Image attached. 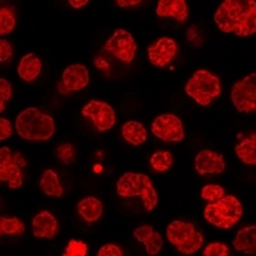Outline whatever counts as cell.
I'll use <instances>...</instances> for the list:
<instances>
[{
    "label": "cell",
    "mask_w": 256,
    "mask_h": 256,
    "mask_svg": "<svg viewBox=\"0 0 256 256\" xmlns=\"http://www.w3.org/2000/svg\"><path fill=\"white\" fill-rule=\"evenodd\" d=\"M82 116L90 118L94 123V126L97 128L98 132L110 130L118 122L114 108L108 102L100 101V100H91L82 108Z\"/></svg>",
    "instance_id": "cell-9"
},
{
    "label": "cell",
    "mask_w": 256,
    "mask_h": 256,
    "mask_svg": "<svg viewBox=\"0 0 256 256\" xmlns=\"http://www.w3.org/2000/svg\"><path fill=\"white\" fill-rule=\"evenodd\" d=\"M25 233V224L18 217H0L2 236H20Z\"/></svg>",
    "instance_id": "cell-25"
},
{
    "label": "cell",
    "mask_w": 256,
    "mask_h": 256,
    "mask_svg": "<svg viewBox=\"0 0 256 256\" xmlns=\"http://www.w3.org/2000/svg\"><path fill=\"white\" fill-rule=\"evenodd\" d=\"M97 256H123V250L118 244L108 243V244H104L102 248H100Z\"/></svg>",
    "instance_id": "cell-33"
},
{
    "label": "cell",
    "mask_w": 256,
    "mask_h": 256,
    "mask_svg": "<svg viewBox=\"0 0 256 256\" xmlns=\"http://www.w3.org/2000/svg\"><path fill=\"white\" fill-rule=\"evenodd\" d=\"M230 248L222 242H212L205 246L202 256H228Z\"/></svg>",
    "instance_id": "cell-29"
},
{
    "label": "cell",
    "mask_w": 256,
    "mask_h": 256,
    "mask_svg": "<svg viewBox=\"0 0 256 256\" xmlns=\"http://www.w3.org/2000/svg\"><path fill=\"white\" fill-rule=\"evenodd\" d=\"M233 248L244 255H256V224L246 226L237 232Z\"/></svg>",
    "instance_id": "cell-19"
},
{
    "label": "cell",
    "mask_w": 256,
    "mask_h": 256,
    "mask_svg": "<svg viewBox=\"0 0 256 256\" xmlns=\"http://www.w3.org/2000/svg\"><path fill=\"white\" fill-rule=\"evenodd\" d=\"M230 98L237 112L256 113V72L246 75L232 86Z\"/></svg>",
    "instance_id": "cell-7"
},
{
    "label": "cell",
    "mask_w": 256,
    "mask_h": 256,
    "mask_svg": "<svg viewBox=\"0 0 256 256\" xmlns=\"http://www.w3.org/2000/svg\"><path fill=\"white\" fill-rule=\"evenodd\" d=\"M236 154L248 166H256V132L237 134Z\"/></svg>",
    "instance_id": "cell-18"
},
{
    "label": "cell",
    "mask_w": 256,
    "mask_h": 256,
    "mask_svg": "<svg viewBox=\"0 0 256 256\" xmlns=\"http://www.w3.org/2000/svg\"><path fill=\"white\" fill-rule=\"evenodd\" d=\"M59 232V222L48 211H41L32 218V234L37 238H54Z\"/></svg>",
    "instance_id": "cell-14"
},
{
    "label": "cell",
    "mask_w": 256,
    "mask_h": 256,
    "mask_svg": "<svg viewBox=\"0 0 256 256\" xmlns=\"http://www.w3.org/2000/svg\"><path fill=\"white\" fill-rule=\"evenodd\" d=\"M122 136L130 145L139 146V145L146 142L148 134H146V129H145V126L142 123L130 120V122H126L122 126Z\"/></svg>",
    "instance_id": "cell-22"
},
{
    "label": "cell",
    "mask_w": 256,
    "mask_h": 256,
    "mask_svg": "<svg viewBox=\"0 0 256 256\" xmlns=\"http://www.w3.org/2000/svg\"><path fill=\"white\" fill-rule=\"evenodd\" d=\"M195 170L200 176H218L222 174L226 170V160L224 156L211 151L202 150L195 157Z\"/></svg>",
    "instance_id": "cell-12"
},
{
    "label": "cell",
    "mask_w": 256,
    "mask_h": 256,
    "mask_svg": "<svg viewBox=\"0 0 256 256\" xmlns=\"http://www.w3.org/2000/svg\"><path fill=\"white\" fill-rule=\"evenodd\" d=\"M173 162H174V157H173V154L170 151H156L150 157V166L157 173L168 172L172 168Z\"/></svg>",
    "instance_id": "cell-24"
},
{
    "label": "cell",
    "mask_w": 256,
    "mask_h": 256,
    "mask_svg": "<svg viewBox=\"0 0 256 256\" xmlns=\"http://www.w3.org/2000/svg\"><path fill=\"white\" fill-rule=\"evenodd\" d=\"M134 237L145 246V250L150 256H157L164 246L162 237L152 226H140L135 228Z\"/></svg>",
    "instance_id": "cell-16"
},
{
    "label": "cell",
    "mask_w": 256,
    "mask_h": 256,
    "mask_svg": "<svg viewBox=\"0 0 256 256\" xmlns=\"http://www.w3.org/2000/svg\"><path fill=\"white\" fill-rule=\"evenodd\" d=\"M12 56H14V47H12L10 41L2 38L0 40V62L6 63L12 59Z\"/></svg>",
    "instance_id": "cell-32"
},
{
    "label": "cell",
    "mask_w": 256,
    "mask_h": 256,
    "mask_svg": "<svg viewBox=\"0 0 256 256\" xmlns=\"http://www.w3.org/2000/svg\"><path fill=\"white\" fill-rule=\"evenodd\" d=\"M0 180L6 182L10 189H20L24 183L20 167L15 162L8 146H2L0 150Z\"/></svg>",
    "instance_id": "cell-13"
},
{
    "label": "cell",
    "mask_w": 256,
    "mask_h": 256,
    "mask_svg": "<svg viewBox=\"0 0 256 256\" xmlns=\"http://www.w3.org/2000/svg\"><path fill=\"white\" fill-rule=\"evenodd\" d=\"M88 4V2L86 0H79V2H75V0H69V6H72V8H84V6H86Z\"/></svg>",
    "instance_id": "cell-37"
},
{
    "label": "cell",
    "mask_w": 256,
    "mask_h": 256,
    "mask_svg": "<svg viewBox=\"0 0 256 256\" xmlns=\"http://www.w3.org/2000/svg\"><path fill=\"white\" fill-rule=\"evenodd\" d=\"M64 252L75 256H86L88 255V244L85 242H82V240L72 238V240L68 242Z\"/></svg>",
    "instance_id": "cell-30"
},
{
    "label": "cell",
    "mask_w": 256,
    "mask_h": 256,
    "mask_svg": "<svg viewBox=\"0 0 256 256\" xmlns=\"http://www.w3.org/2000/svg\"><path fill=\"white\" fill-rule=\"evenodd\" d=\"M40 189L44 195L53 198L63 196V186L60 183L58 173L52 168L46 170L40 178Z\"/></svg>",
    "instance_id": "cell-23"
},
{
    "label": "cell",
    "mask_w": 256,
    "mask_h": 256,
    "mask_svg": "<svg viewBox=\"0 0 256 256\" xmlns=\"http://www.w3.org/2000/svg\"><path fill=\"white\" fill-rule=\"evenodd\" d=\"M184 92L199 106H211L222 94L221 80L206 69H198L184 85Z\"/></svg>",
    "instance_id": "cell-4"
},
{
    "label": "cell",
    "mask_w": 256,
    "mask_h": 256,
    "mask_svg": "<svg viewBox=\"0 0 256 256\" xmlns=\"http://www.w3.org/2000/svg\"><path fill=\"white\" fill-rule=\"evenodd\" d=\"M12 98V85L8 79H0V112H4L6 102Z\"/></svg>",
    "instance_id": "cell-31"
},
{
    "label": "cell",
    "mask_w": 256,
    "mask_h": 256,
    "mask_svg": "<svg viewBox=\"0 0 256 256\" xmlns=\"http://www.w3.org/2000/svg\"><path fill=\"white\" fill-rule=\"evenodd\" d=\"M205 220L217 228H232L243 217V205L234 195H226L217 202H211L204 210Z\"/></svg>",
    "instance_id": "cell-5"
},
{
    "label": "cell",
    "mask_w": 256,
    "mask_h": 256,
    "mask_svg": "<svg viewBox=\"0 0 256 256\" xmlns=\"http://www.w3.org/2000/svg\"><path fill=\"white\" fill-rule=\"evenodd\" d=\"M63 256H75V255H70V254H66V252H64V254H63Z\"/></svg>",
    "instance_id": "cell-39"
},
{
    "label": "cell",
    "mask_w": 256,
    "mask_h": 256,
    "mask_svg": "<svg viewBox=\"0 0 256 256\" xmlns=\"http://www.w3.org/2000/svg\"><path fill=\"white\" fill-rule=\"evenodd\" d=\"M102 202L98 198L86 196L78 202V214L86 224L97 222L102 216Z\"/></svg>",
    "instance_id": "cell-20"
},
{
    "label": "cell",
    "mask_w": 256,
    "mask_h": 256,
    "mask_svg": "<svg viewBox=\"0 0 256 256\" xmlns=\"http://www.w3.org/2000/svg\"><path fill=\"white\" fill-rule=\"evenodd\" d=\"M96 66L100 70H101L106 76L110 75V66H108V63L104 60V58H97V59H96Z\"/></svg>",
    "instance_id": "cell-35"
},
{
    "label": "cell",
    "mask_w": 256,
    "mask_h": 256,
    "mask_svg": "<svg viewBox=\"0 0 256 256\" xmlns=\"http://www.w3.org/2000/svg\"><path fill=\"white\" fill-rule=\"evenodd\" d=\"M15 129L20 138L28 142H42L54 135L56 123L50 114L37 107H28L16 116Z\"/></svg>",
    "instance_id": "cell-2"
},
{
    "label": "cell",
    "mask_w": 256,
    "mask_h": 256,
    "mask_svg": "<svg viewBox=\"0 0 256 256\" xmlns=\"http://www.w3.org/2000/svg\"><path fill=\"white\" fill-rule=\"evenodd\" d=\"M62 80H63V85L68 88V91L70 92L80 91L90 82V72L86 66L84 64H72L64 69L62 75Z\"/></svg>",
    "instance_id": "cell-15"
},
{
    "label": "cell",
    "mask_w": 256,
    "mask_h": 256,
    "mask_svg": "<svg viewBox=\"0 0 256 256\" xmlns=\"http://www.w3.org/2000/svg\"><path fill=\"white\" fill-rule=\"evenodd\" d=\"M118 195L122 198L139 196L144 202L145 211L151 212L158 204V194L151 178L142 173L128 172L116 183Z\"/></svg>",
    "instance_id": "cell-3"
},
{
    "label": "cell",
    "mask_w": 256,
    "mask_h": 256,
    "mask_svg": "<svg viewBox=\"0 0 256 256\" xmlns=\"http://www.w3.org/2000/svg\"><path fill=\"white\" fill-rule=\"evenodd\" d=\"M14 134V126L10 123V120L2 118H0V140H6L10 138Z\"/></svg>",
    "instance_id": "cell-34"
},
{
    "label": "cell",
    "mask_w": 256,
    "mask_h": 256,
    "mask_svg": "<svg viewBox=\"0 0 256 256\" xmlns=\"http://www.w3.org/2000/svg\"><path fill=\"white\" fill-rule=\"evenodd\" d=\"M14 160H15V162H16V164H18L20 167V166H22V167H25V166H26L25 160L20 157V154H15V156H14Z\"/></svg>",
    "instance_id": "cell-38"
},
{
    "label": "cell",
    "mask_w": 256,
    "mask_h": 256,
    "mask_svg": "<svg viewBox=\"0 0 256 256\" xmlns=\"http://www.w3.org/2000/svg\"><path fill=\"white\" fill-rule=\"evenodd\" d=\"M151 132L154 134V136L161 139L162 142H182L184 139V128L183 123L178 116L167 113V114H161L154 118L152 124H151Z\"/></svg>",
    "instance_id": "cell-8"
},
{
    "label": "cell",
    "mask_w": 256,
    "mask_h": 256,
    "mask_svg": "<svg viewBox=\"0 0 256 256\" xmlns=\"http://www.w3.org/2000/svg\"><path fill=\"white\" fill-rule=\"evenodd\" d=\"M178 42L170 37H161L148 47V60L157 68L168 66L178 56Z\"/></svg>",
    "instance_id": "cell-11"
},
{
    "label": "cell",
    "mask_w": 256,
    "mask_h": 256,
    "mask_svg": "<svg viewBox=\"0 0 256 256\" xmlns=\"http://www.w3.org/2000/svg\"><path fill=\"white\" fill-rule=\"evenodd\" d=\"M41 72V60L37 54L28 53L20 59L18 64V75L25 82H34Z\"/></svg>",
    "instance_id": "cell-21"
},
{
    "label": "cell",
    "mask_w": 256,
    "mask_h": 256,
    "mask_svg": "<svg viewBox=\"0 0 256 256\" xmlns=\"http://www.w3.org/2000/svg\"><path fill=\"white\" fill-rule=\"evenodd\" d=\"M166 233L170 244L182 255H194L204 244V234L190 221H172Z\"/></svg>",
    "instance_id": "cell-6"
},
{
    "label": "cell",
    "mask_w": 256,
    "mask_h": 256,
    "mask_svg": "<svg viewBox=\"0 0 256 256\" xmlns=\"http://www.w3.org/2000/svg\"><path fill=\"white\" fill-rule=\"evenodd\" d=\"M142 2H139V0H128V2H122V0H118L116 2V4L120 6V8H128V6H138Z\"/></svg>",
    "instance_id": "cell-36"
},
{
    "label": "cell",
    "mask_w": 256,
    "mask_h": 256,
    "mask_svg": "<svg viewBox=\"0 0 256 256\" xmlns=\"http://www.w3.org/2000/svg\"><path fill=\"white\" fill-rule=\"evenodd\" d=\"M56 157L63 164H72L75 161V148L72 144H62L56 148Z\"/></svg>",
    "instance_id": "cell-28"
},
{
    "label": "cell",
    "mask_w": 256,
    "mask_h": 256,
    "mask_svg": "<svg viewBox=\"0 0 256 256\" xmlns=\"http://www.w3.org/2000/svg\"><path fill=\"white\" fill-rule=\"evenodd\" d=\"M224 196H226V190H224V188L220 186V184H206V186H204L202 190H200V198H202L204 200H206L208 204L217 202V200H220L221 198Z\"/></svg>",
    "instance_id": "cell-27"
},
{
    "label": "cell",
    "mask_w": 256,
    "mask_h": 256,
    "mask_svg": "<svg viewBox=\"0 0 256 256\" xmlns=\"http://www.w3.org/2000/svg\"><path fill=\"white\" fill-rule=\"evenodd\" d=\"M218 30L237 37L256 34V2L254 0H226L218 6L214 15Z\"/></svg>",
    "instance_id": "cell-1"
},
{
    "label": "cell",
    "mask_w": 256,
    "mask_h": 256,
    "mask_svg": "<svg viewBox=\"0 0 256 256\" xmlns=\"http://www.w3.org/2000/svg\"><path fill=\"white\" fill-rule=\"evenodd\" d=\"M104 48L112 53L114 58H118L123 63H132L136 54V42L132 37V34L126 30H116L113 36L107 40Z\"/></svg>",
    "instance_id": "cell-10"
},
{
    "label": "cell",
    "mask_w": 256,
    "mask_h": 256,
    "mask_svg": "<svg viewBox=\"0 0 256 256\" xmlns=\"http://www.w3.org/2000/svg\"><path fill=\"white\" fill-rule=\"evenodd\" d=\"M156 12L160 18H174L178 24L186 22L189 18L186 0H160Z\"/></svg>",
    "instance_id": "cell-17"
},
{
    "label": "cell",
    "mask_w": 256,
    "mask_h": 256,
    "mask_svg": "<svg viewBox=\"0 0 256 256\" xmlns=\"http://www.w3.org/2000/svg\"><path fill=\"white\" fill-rule=\"evenodd\" d=\"M16 20H15V14L12 9L8 8H2L0 9V34L2 36H8L15 30Z\"/></svg>",
    "instance_id": "cell-26"
}]
</instances>
